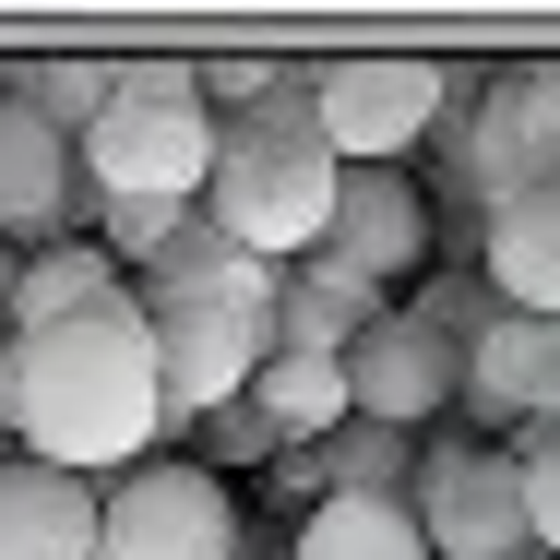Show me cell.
Segmentation results:
<instances>
[{
    "mask_svg": "<svg viewBox=\"0 0 560 560\" xmlns=\"http://www.w3.org/2000/svg\"><path fill=\"white\" fill-rule=\"evenodd\" d=\"M323 215H335V155H323V119H311V72H275L262 108L215 119V179H203V226L250 262H299L323 250Z\"/></svg>",
    "mask_w": 560,
    "mask_h": 560,
    "instance_id": "3957f363",
    "label": "cell"
},
{
    "mask_svg": "<svg viewBox=\"0 0 560 560\" xmlns=\"http://www.w3.org/2000/svg\"><path fill=\"white\" fill-rule=\"evenodd\" d=\"M453 394L477 406V418H549L560 394V323H525V311H489L477 335L453 346Z\"/></svg>",
    "mask_w": 560,
    "mask_h": 560,
    "instance_id": "30bf717a",
    "label": "cell"
},
{
    "mask_svg": "<svg viewBox=\"0 0 560 560\" xmlns=\"http://www.w3.org/2000/svg\"><path fill=\"white\" fill-rule=\"evenodd\" d=\"M262 430H275V453H311V442H335L346 430V382H335V358H299V346H275L262 370H250V394H238Z\"/></svg>",
    "mask_w": 560,
    "mask_h": 560,
    "instance_id": "2e32d148",
    "label": "cell"
},
{
    "mask_svg": "<svg viewBox=\"0 0 560 560\" xmlns=\"http://www.w3.org/2000/svg\"><path fill=\"white\" fill-rule=\"evenodd\" d=\"M489 311L560 323V179H537L525 203L489 215Z\"/></svg>",
    "mask_w": 560,
    "mask_h": 560,
    "instance_id": "5bb4252c",
    "label": "cell"
},
{
    "mask_svg": "<svg viewBox=\"0 0 560 560\" xmlns=\"http://www.w3.org/2000/svg\"><path fill=\"white\" fill-rule=\"evenodd\" d=\"M382 311H394V299H382L370 275L323 262V250H299V262L275 275V346H299V358H346Z\"/></svg>",
    "mask_w": 560,
    "mask_h": 560,
    "instance_id": "4fadbf2b",
    "label": "cell"
},
{
    "mask_svg": "<svg viewBox=\"0 0 560 560\" xmlns=\"http://www.w3.org/2000/svg\"><path fill=\"white\" fill-rule=\"evenodd\" d=\"M323 262L370 275L382 299L430 275V191L406 167H335V215H323Z\"/></svg>",
    "mask_w": 560,
    "mask_h": 560,
    "instance_id": "ba28073f",
    "label": "cell"
},
{
    "mask_svg": "<svg viewBox=\"0 0 560 560\" xmlns=\"http://www.w3.org/2000/svg\"><path fill=\"white\" fill-rule=\"evenodd\" d=\"M442 108H453L442 60H323L311 72V119L335 167H406V143H430Z\"/></svg>",
    "mask_w": 560,
    "mask_h": 560,
    "instance_id": "8992f818",
    "label": "cell"
},
{
    "mask_svg": "<svg viewBox=\"0 0 560 560\" xmlns=\"http://www.w3.org/2000/svg\"><path fill=\"white\" fill-rule=\"evenodd\" d=\"M335 382H346V418H358V430H394V442H406V430H430L453 406V346L418 335L406 311H382V323L335 358Z\"/></svg>",
    "mask_w": 560,
    "mask_h": 560,
    "instance_id": "9c48e42d",
    "label": "cell"
},
{
    "mask_svg": "<svg viewBox=\"0 0 560 560\" xmlns=\"http://www.w3.org/2000/svg\"><path fill=\"white\" fill-rule=\"evenodd\" d=\"M84 203H96V191H84L72 143H60L36 108H12V96H0V238H12V250H24V238L48 250L60 226L84 215Z\"/></svg>",
    "mask_w": 560,
    "mask_h": 560,
    "instance_id": "8fae6325",
    "label": "cell"
},
{
    "mask_svg": "<svg viewBox=\"0 0 560 560\" xmlns=\"http://www.w3.org/2000/svg\"><path fill=\"white\" fill-rule=\"evenodd\" d=\"M191 430H203V453H191L203 477H250V465H275V430H262L250 406H215V418H191Z\"/></svg>",
    "mask_w": 560,
    "mask_h": 560,
    "instance_id": "ffe728a7",
    "label": "cell"
},
{
    "mask_svg": "<svg viewBox=\"0 0 560 560\" xmlns=\"http://www.w3.org/2000/svg\"><path fill=\"white\" fill-rule=\"evenodd\" d=\"M96 203H203L215 179V119L191 108V60H119L108 119L72 143Z\"/></svg>",
    "mask_w": 560,
    "mask_h": 560,
    "instance_id": "277c9868",
    "label": "cell"
},
{
    "mask_svg": "<svg viewBox=\"0 0 560 560\" xmlns=\"http://www.w3.org/2000/svg\"><path fill=\"white\" fill-rule=\"evenodd\" d=\"M0 430H12L24 465H60L84 489L131 477L167 442L143 311L119 299V311H84V323H48V335H0Z\"/></svg>",
    "mask_w": 560,
    "mask_h": 560,
    "instance_id": "6da1fadb",
    "label": "cell"
},
{
    "mask_svg": "<svg viewBox=\"0 0 560 560\" xmlns=\"http://www.w3.org/2000/svg\"><path fill=\"white\" fill-rule=\"evenodd\" d=\"M131 311H143V346H155L167 430H191V418L238 406L250 370L275 358V262L226 250L215 226H203V203H191V226L131 275Z\"/></svg>",
    "mask_w": 560,
    "mask_h": 560,
    "instance_id": "7a4b0ae2",
    "label": "cell"
},
{
    "mask_svg": "<svg viewBox=\"0 0 560 560\" xmlns=\"http://www.w3.org/2000/svg\"><path fill=\"white\" fill-rule=\"evenodd\" d=\"M513 84V108H525V143H537V167L560 179V60H537V72H501Z\"/></svg>",
    "mask_w": 560,
    "mask_h": 560,
    "instance_id": "7402d4cb",
    "label": "cell"
},
{
    "mask_svg": "<svg viewBox=\"0 0 560 560\" xmlns=\"http://www.w3.org/2000/svg\"><path fill=\"white\" fill-rule=\"evenodd\" d=\"M406 513H418L430 560H537V549H525L513 453H489V442H442L418 477H406Z\"/></svg>",
    "mask_w": 560,
    "mask_h": 560,
    "instance_id": "52a82bcc",
    "label": "cell"
},
{
    "mask_svg": "<svg viewBox=\"0 0 560 560\" xmlns=\"http://www.w3.org/2000/svg\"><path fill=\"white\" fill-rule=\"evenodd\" d=\"M96 560H238V501L191 453H143L96 489Z\"/></svg>",
    "mask_w": 560,
    "mask_h": 560,
    "instance_id": "5b68a950",
    "label": "cell"
},
{
    "mask_svg": "<svg viewBox=\"0 0 560 560\" xmlns=\"http://www.w3.org/2000/svg\"><path fill=\"white\" fill-rule=\"evenodd\" d=\"M0 560H96V489L0 453Z\"/></svg>",
    "mask_w": 560,
    "mask_h": 560,
    "instance_id": "7c38bea8",
    "label": "cell"
},
{
    "mask_svg": "<svg viewBox=\"0 0 560 560\" xmlns=\"http://www.w3.org/2000/svg\"><path fill=\"white\" fill-rule=\"evenodd\" d=\"M299 560H430L406 501H311L299 513Z\"/></svg>",
    "mask_w": 560,
    "mask_h": 560,
    "instance_id": "ac0fdd59",
    "label": "cell"
},
{
    "mask_svg": "<svg viewBox=\"0 0 560 560\" xmlns=\"http://www.w3.org/2000/svg\"><path fill=\"white\" fill-rule=\"evenodd\" d=\"M465 179H477V203L501 215V203H525L549 167H537V143H525V108H513V84H477V119H465Z\"/></svg>",
    "mask_w": 560,
    "mask_h": 560,
    "instance_id": "e0dca14e",
    "label": "cell"
},
{
    "mask_svg": "<svg viewBox=\"0 0 560 560\" xmlns=\"http://www.w3.org/2000/svg\"><path fill=\"white\" fill-rule=\"evenodd\" d=\"M12 287H24V250L0 238V335H12Z\"/></svg>",
    "mask_w": 560,
    "mask_h": 560,
    "instance_id": "603a6c76",
    "label": "cell"
},
{
    "mask_svg": "<svg viewBox=\"0 0 560 560\" xmlns=\"http://www.w3.org/2000/svg\"><path fill=\"white\" fill-rule=\"evenodd\" d=\"M537 442H549V453H560V394H549V418H537Z\"/></svg>",
    "mask_w": 560,
    "mask_h": 560,
    "instance_id": "cb8c5ba5",
    "label": "cell"
},
{
    "mask_svg": "<svg viewBox=\"0 0 560 560\" xmlns=\"http://www.w3.org/2000/svg\"><path fill=\"white\" fill-rule=\"evenodd\" d=\"M108 84H119L108 60H24V72H0V96H12V108H36L60 143H84V131L108 119Z\"/></svg>",
    "mask_w": 560,
    "mask_h": 560,
    "instance_id": "d6986e66",
    "label": "cell"
},
{
    "mask_svg": "<svg viewBox=\"0 0 560 560\" xmlns=\"http://www.w3.org/2000/svg\"><path fill=\"white\" fill-rule=\"evenodd\" d=\"M131 287H119V262L96 238H48V250H24V287H12V335H48V323H84V311H119Z\"/></svg>",
    "mask_w": 560,
    "mask_h": 560,
    "instance_id": "9a60e30c",
    "label": "cell"
},
{
    "mask_svg": "<svg viewBox=\"0 0 560 560\" xmlns=\"http://www.w3.org/2000/svg\"><path fill=\"white\" fill-rule=\"evenodd\" d=\"M513 489H525V549L560 560V453L525 442V453H513Z\"/></svg>",
    "mask_w": 560,
    "mask_h": 560,
    "instance_id": "44dd1931",
    "label": "cell"
}]
</instances>
